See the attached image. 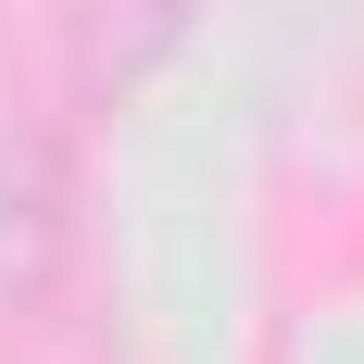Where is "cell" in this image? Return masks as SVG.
Returning <instances> with one entry per match:
<instances>
[{
	"mask_svg": "<svg viewBox=\"0 0 364 364\" xmlns=\"http://www.w3.org/2000/svg\"><path fill=\"white\" fill-rule=\"evenodd\" d=\"M75 252V188H63V139L26 101H0V327H26L63 289Z\"/></svg>",
	"mask_w": 364,
	"mask_h": 364,
	"instance_id": "cell-1",
	"label": "cell"
}]
</instances>
